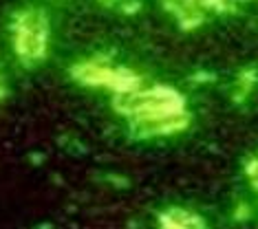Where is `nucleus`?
Masks as SVG:
<instances>
[{"label": "nucleus", "instance_id": "obj_1", "mask_svg": "<svg viewBox=\"0 0 258 229\" xmlns=\"http://www.w3.org/2000/svg\"><path fill=\"white\" fill-rule=\"evenodd\" d=\"M117 108L124 115L133 117L135 123L183 115V102L170 88H150V91L133 93V95H119Z\"/></svg>", "mask_w": 258, "mask_h": 229}, {"label": "nucleus", "instance_id": "obj_2", "mask_svg": "<svg viewBox=\"0 0 258 229\" xmlns=\"http://www.w3.org/2000/svg\"><path fill=\"white\" fill-rule=\"evenodd\" d=\"M11 42H14L16 55L25 64L42 60L46 53V42H49V22H46L44 11H20L11 27Z\"/></svg>", "mask_w": 258, "mask_h": 229}, {"label": "nucleus", "instance_id": "obj_3", "mask_svg": "<svg viewBox=\"0 0 258 229\" xmlns=\"http://www.w3.org/2000/svg\"><path fill=\"white\" fill-rule=\"evenodd\" d=\"M166 227L168 229H201V222L195 216L185 214V211H174L166 220Z\"/></svg>", "mask_w": 258, "mask_h": 229}, {"label": "nucleus", "instance_id": "obj_4", "mask_svg": "<svg viewBox=\"0 0 258 229\" xmlns=\"http://www.w3.org/2000/svg\"><path fill=\"white\" fill-rule=\"evenodd\" d=\"M247 174H249V179L254 181V183H258V157H256L254 161L249 163V168H247Z\"/></svg>", "mask_w": 258, "mask_h": 229}]
</instances>
